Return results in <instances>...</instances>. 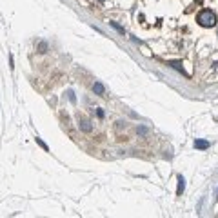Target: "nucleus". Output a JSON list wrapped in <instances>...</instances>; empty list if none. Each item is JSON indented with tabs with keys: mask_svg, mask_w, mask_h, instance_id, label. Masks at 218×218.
<instances>
[{
	"mask_svg": "<svg viewBox=\"0 0 218 218\" xmlns=\"http://www.w3.org/2000/svg\"><path fill=\"white\" fill-rule=\"evenodd\" d=\"M196 20H198V24L202 27H213V26H216V15L211 9H204Z\"/></svg>",
	"mask_w": 218,
	"mask_h": 218,
	"instance_id": "f257e3e1",
	"label": "nucleus"
},
{
	"mask_svg": "<svg viewBox=\"0 0 218 218\" xmlns=\"http://www.w3.org/2000/svg\"><path fill=\"white\" fill-rule=\"evenodd\" d=\"M195 147H196V149H207V147H209V142H207V140H196V142H195Z\"/></svg>",
	"mask_w": 218,
	"mask_h": 218,
	"instance_id": "f03ea898",
	"label": "nucleus"
},
{
	"mask_svg": "<svg viewBox=\"0 0 218 218\" xmlns=\"http://www.w3.org/2000/svg\"><path fill=\"white\" fill-rule=\"evenodd\" d=\"M184 189H185V180H184V176H178V189H176V195H182Z\"/></svg>",
	"mask_w": 218,
	"mask_h": 218,
	"instance_id": "7ed1b4c3",
	"label": "nucleus"
},
{
	"mask_svg": "<svg viewBox=\"0 0 218 218\" xmlns=\"http://www.w3.org/2000/svg\"><path fill=\"white\" fill-rule=\"evenodd\" d=\"M93 91H95L97 95H104V85H102L100 82H95V85H93Z\"/></svg>",
	"mask_w": 218,
	"mask_h": 218,
	"instance_id": "20e7f679",
	"label": "nucleus"
},
{
	"mask_svg": "<svg viewBox=\"0 0 218 218\" xmlns=\"http://www.w3.org/2000/svg\"><path fill=\"white\" fill-rule=\"evenodd\" d=\"M80 127H82V131H85V133H89V131H91V125H89V122H87V120H82V122H80Z\"/></svg>",
	"mask_w": 218,
	"mask_h": 218,
	"instance_id": "39448f33",
	"label": "nucleus"
},
{
	"mask_svg": "<svg viewBox=\"0 0 218 218\" xmlns=\"http://www.w3.org/2000/svg\"><path fill=\"white\" fill-rule=\"evenodd\" d=\"M171 65H173V67H175L176 71H182V73H184V69H182V65H180V62H171Z\"/></svg>",
	"mask_w": 218,
	"mask_h": 218,
	"instance_id": "423d86ee",
	"label": "nucleus"
},
{
	"mask_svg": "<svg viewBox=\"0 0 218 218\" xmlns=\"http://www.w3.org/2000/svg\"><path fill=\"white\" fill-rule=\"evenodd\" d=\"M35 140H37V144H38V145H40V147H42V149H46V151H47V145H46V144L42 142V138H38V137H37V138H35Z\"/></svg>",
	"mask_w": 218,
	"mask_h": 218,
	"instance_id": "0eeeda50",
	"label": "nucleus"
},
{
	"mask_svg": "<svg viewBox=\"0 0 218 218\" xmlns=\"http://www.w3.org/2000/svg\"><path fill=\"white\" fill-rule=\"evenodd\" d=\"M111 26H113V27H115L117 31H120V33L124 35V27H120V26H118V24H117V22H111Z\"/></svg>",
	"mask_w": 218,
	"mask_h": 218,
	"instance_id": "6e6552de",
	"label": "nucleus"
},
{
	"mask_svg": "<svg viewBox=\"0 0 218 218\" xmlns=\"http://www.w3.org/2000/svg\"><path fill=\"white\" fill-rule=\"evenodd\" d=\"M67 95H69V100H71V102H75V100H77V98H75V95H73V91H69Z\"/></svg>",
	"mask_w": 218,
	"mask_h": 218,
	"instance_id": "1a4fd4ad",
	"label": "nucleus"
}]
</instances>
